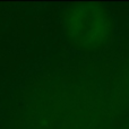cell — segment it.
Segmentation results:
<instances>
[{
  "instance_id": "1",
  "label": "cell",
  "mask_w": 129,
  "mask_h": 129,
  "mask_svg": "<svg viewBox=\"0 0 129 129\" xmlns=\"http://www.w3.org/2000/svg\"><path fill=\"white\" fill-rule=\"evenodd\" d=\"M64 26L68 38L82 49H95L110 35L107 13L95 5H77L67 10Z\"/></svg>"
}]
</instances>
